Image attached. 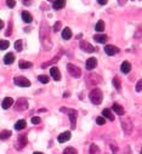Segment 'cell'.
<instances>
[{"instance_id": "43", "label": "cell", "mask_w": 142, "mask_h": 154, "mask_svg": "<svg viewBox=\"0 0 142 154\" xmlns=\"http://www.w3.org/2000/svg\"><path fill=\"white\" fill-rule=\"evenodd\" d=\"M97 2H98V4H101V5H106L108 0H97Z\"/></svg>"}, {"instance_id": "36", "label": "cell", "mask_w": 142, "mask_h": 154, "mask_svg": "<svg viewBox=\"0 0 142 154\" xmlns=\"http://www.w3.org/2000/svg\"><path fill=\"white\" fill-rule=\"evenodd\" d=\"M136 91L137 92H141L142 91V78L136 83Z\"/></svg>"}, {"instance_id": "14", "label": "cell", "mask_w": 142, "mask_h": 154, "mask_svg": "<svg viewBox=\"0 0 142 154\" xmlns=\"http://www.w3.org/2000/svg\"><path fill=\"white\" fill-rule=\"evenodd\" d=\"M70 136H72V135H70V132L69 131H64V132H62L60 136H58V142L60 143H64V142H67V141H69L70 140Z\"/></svg>"}, {"instance_id": "7", "label": "cell", "mask_w": 142, "mask_h": 154, "mask_svg": "<svg viewBox=\"0 0 142 154\" xmlns=\"http://www.w3.org/2000/svg\"><path fill=\"white\" fill-rule=\"evenodd\" d=\"M14 83L16 85L21 86V88H28V86H30V82L27 78H24V76H16V78L14 79Z\"/></svg>"}, {"instance_id": "30", "label": "cell", "mask_w": 142, "mask_h": 154, "mask_svg": "<svg viewBox=\"0 0 142 154\" xmlns=\"http://www.w3.org/2000/svg\"><path fill=\"white\" fill-rule=\"evenodd\" d=\"M63 154H78V152H77V149L73 148V147H68V148H66V149L63 150Z\"/></svg>"}, {"instance_id": "29", "label": "cell", "mask_w": 142, "mask_h": 154, "mask_svg": "<svg viewBox=\"0 0 142 154\" xmlns=\"http://www.w3.org/2000/svg\"><path fill=\"white\" fill-rule=\"evenodd\" d=\"M100 152V148L95 144V143H91L90 144V150H89V153L90 154H96V153H98Z\"/></svg>"}, {"instance_id": "4", "label": "cell", "mask_w": 142, "mask_h": 154, "mask_svg": "<svg viewBox=\"0 0 142 154\" xmlns=\"http://www.w3.org/2000/svg\"><path fill=\"white\" fill-rule=\"evenodd\" d=\"M61 112L68 114L69 120H70V125H72V129H74V128H76V123H77V115H78L77 110H76V109H69V108L62 107V108H61Z\"/></svg>"}, {"instance_id": "38", "label": "cell", "mask_w": 142, "mask_h": 154, "mask_svg": "<svg viewBox=\"0 0 142 154\" xmlns=\"http://www.w3.org/2000/svg\"><path fill=\"white\" fill-rule=\"evenodd\" d=\"M122 154H132V150H131V148H130V146H126L124 149H123V152H122Z\"/></svg>"}, {"instance_id": "24", "label": "cell", "mask_w": 142, "mask_h": 154, "mask_svg": "<svg viewBox=\"0 0 142 154\" xmlns=\"http://www.w3.org/2000/svg\"><path fill=\"white\" fill-rule=\"evenodd\" d=\"M134 38L137 40H141L142 39V24H140L137 28H136V32L134 34Z\"/></svg>"}, {"instance_id": "2", "label": "cell", "mask_w": 142, "mask_h": 154, "mask_svg": "<svg viewBox=\"0 0 142 154\" xmlns=\"http://www.w3.org/2000/svg\"><path fill=\"white\" fill-rule=\"evenodd\" d=\"M120 124H122V128H123L124 134H125L126 136L131 135V132H132V130H134V124H132L131 119L128 118V117H122V118H120Z\"/></svg>"}, {"instance_id": "49", "label": "cell", "mask_w": 142, "mask_h": 154, "mask_svg": "<svg viewBox=\"0 0 142 154\" xmlns=\"http://www.w3.org/2000/svg\"><path fill=\"white\" fill-rule=\"evenodd\" d=\"M140 154H142V149H141V152H140Z\"/></svg>"}, {"instance_id": "23", "label": "cell", "mask_w": 142, "mask_h": 154, "mask_svg": "<svg viewBox=\"0 0 142 154\" xmlns=\"http://www.w3.org/2000/svg\"><path fill=\"white\" fill-rule=\"evenodd\" d=\"M22 20H23V22H26V23H30V22L33 21V17H32V15H30L29 12L24 11V12H22Z\"/></svg>"}, {"instance_id": "28", "label": "cell", "mask_w": 142, "mask_h": 154, "mask_svg": "<svg viewBox=\"0 0 142 154\" xmlns=\"http://www.w3.org/2000/svg\"><path fill=\"white\" fill-rule=\"evenodd\" d=\"M33 64H32V62H28V61H21L20 62V68L21 69H28V68H30Z\"/></svg>"}, {"instance_id": "47", "label": "cell", "mask_w": 142, "mask_h": 154, "mask_svg": "<svg viewBox=\"0 0 142 154\" xmlns=\"http://www.w3.org/2000/svg\"><path fill=\"white\" fill-rule=\"evenodd\" d=\"M63 96H64V97H66V98H67V97H68V96H69V94H68V92H66V94H64V95H63Z\"/></svg>"}, {"instance_id": "3", "label": "cell", "mask_w": 142, "mask_h": 154, "mask_svg": "<svg viewBox=\"0 0 142 154\" xmlns=\"http://www.w3.org/2000/svg\"><path fill=\"white\" fill-rule=\"evenodd\" d=\"M89 98L94 104H101V102L103 101V94L100 89H94L89 94Z\"/></svg>"}, {"instance_id": "19", "label": "cell", "mask_w": 142, "mask_h": 154, "mask_svg": "<svg viewBox=\"0 0 142 154\" xmlns=\"http://www.w3.org/2000/svg\"><path fill=\"white\" fill-rule=\"evenodd\" d=\"M120 70L124 73V74H128L130 70H131V64L128 62V61H124L122 63V67H120Z\"/></svg>"}, {"instance_id": "22", "label": "cell", "mask_w": 142, "mask_h": 154, "mask_svg": "<svg viewBox=\"0 0 142 154\" xmlns=\"http://www.w3.org/2000/svg\"><path fill=\"white\" fill-rule=\"evenodd\" d=\"M12 104H14V100H12L11 97L4 98V101H3V108H4V109H9Z\"/></svg>"}, {"instance_id": "39", "label": "cell", "mask_w": 142, "mask_h": 154, "mask_svg": "<svg viewBox=\"0 0 142 154\" xmlns=\"http://www.w3.org/2000/svg\"><path fill=\"white\" fill-rule=\"evenodd\" d=\"M6 5L12 9V8L16 6V2H15V0H6Z\"/></svg>"}, {"instance_id": "9", "label": "cell", "mask_w": 142, "mask_h": 154, "mask_svg": "<svg viewBox=\"0 0 142 154\" xmlns=\"http://www.w3.org/2000/svg\"><path fill=\"white\" fill-rule=\"evenodd\" d=\"M104 52L107 54L108 56H114L116 54L119 52V49H118L117 46H114V45H106V48H104Z\"/></svg>"}, {"instance_id": "26", "label": "cell", "mask_w": 142, "mask_h": 154, "mask_svg": "<svg viewBox=\"0 0 142 154\" xmlns=\"http://www.w3.org/2000/svg\"><path fill=\"white\" fill-rule=\"evenodd\" d=\"M95 30H96V32H103V30H104V22L100 20V21L96 23V26H95Z\"/></svg>"}, {"instance_id": "5", "label": "cell", "mask_w": 142, "mask_h": 154, "mask_svg": "<svg viewBox=\"0 0 142 154\" xmlns=\"http://www.w3.org/2000/svg\"><path fill=\"white\" fill-rule=\"evenodd\" d=\"M67 70L69 72L70 75L74 76V78H79V76L82 75L80 68L77 67V66H74V64H72V63H68V64H67Z\"/></svg>"}, {"instance_id": "8", "label": "cell", "mask_w": 142, "mask_h": 154, "mask_svg": "<svg viewBox=\"0 0 142 154\" xmlns=\"http://www.w3.org/2000/svg\"><path fill=\"white\" fill-rule=\"evenodd\" d=\"M101 83V76L98 74H90L88 76V84L91 86H96L97 84Z\"/></svg>"}, {"instance_id": "17", "label": "cell", "mask_w": 142, "mask_h": 154, "mask_svg": "<svg viewBox=\"0 0 142 154\" xmlns=\"http://www.w3.org/2000/svg\"><path fill=\"white\" fill-rule=\"evenodd\" d=\"M102 115H103V118H107V119H110L111 122L114 120V115L112 114V112H111L108 108H106V109L102 110Z\"/></svg>"}, {"instance_id": "42", "label": "cell", "mask_w": 142, "mask_h": 154, "mask_svg": "<svg viewBox=\"0 0 142 154\" xmlns=\"http://www.w3.org/2000/svg\"><path fill=\"white\" fill-rule=\"evenodd\" d=\"M111 148H112V152H113V154H117V152H118V147H117V144H114V143H111Z\"/></svg>"}, {"instance_id": "27", "label": "cell", "mask_w": 142, "mask_h": 154, "mask_svg": "<svg viewBox=\"0 0 142 154\" xmlns=\"http://www.w3.org/2000/svg\"><path fill=\"white\" fill-rule=\"evenodd\" d=\"M10 136H11V131H9V130H4L0 132V140H8V138H10Z\"/></svg>"}, {"instance_id": "10", "label": "cell", "mask_w": 142, "mask_h": 154, "mask_svg": "<svg viewBox=\"0 0 142 154\" xmlns=\"http://www.w3.org/2000/svg\"><path fill=\"white\" fill-rule=\"evenodd\" d=\"M27 143H28L27 136H26V135H21V136L18 137V140H17V146H16V148H17V149H22V148H24V147L27 146Z\"/></svg>"}, {"instance_id": "35", "label": "cell", "mask_w": 142, "mask_h": 154, "mask_svg": "<svg viewBox=\"0 0 142 154\" xmlns=\"http://www.w3.org/2000/svg\"><path fill=\"white\" fill-rule=\"evenodd\" d=\"M15 49H16L18 52L22 51V49H23V48H22V40H17V42L15 43Z\"/></svg>"}, {"instance_id": "48", "label": "cell", "mask_w": 142, "mask_h": 154, "mask_svg": "<svg viewBox=\"0 0 142 154\" xmlns=\"http://www.w3.org/2000/svg\"><path fill=\"white\" fill-rule=\"evenodd\" d=\"M34 154H44V153H42V152H34Z\"/></svg>"}, {"instance_id": "21", "label": "cell", "mask_w": 142, "mask_h": 154, "mask_svg": "<svg viewBox=\"0 0 142 154\" xmlns=\"http://www.w3.org/2000/svg\"><path fill=\"white\" fill-rule=\"evenodd\" d=\"M62 38L64 40H68V39H70L72 38V30H70V28H64L63 29V32H62Z\"/></svg>"}, {"instance_id": "45", "label": "cell", "mask_w": 142, "mask_h": 154, "mask_svg": "<svg viewBox=\"0 0 142 154\" xmlns=\"http://www.w3.org/2000/svg\"><path fill=\"white\" fill-rule=\"evenodd\" d=\"M125 3H126V0H119V4H120V5H124Z\"/></svg>"}, {"instance_id": "6", "label": "cell", "mask_w": 142, "mask_h": 154, "mask_svg": "<svg viewBox=\"0 0 142 154\" xmlns=\"http://www.w3.org/2000/svg\"><path fill=\"white\" fill-rule=\"evenodd\" d=\"M27 108H28V101H27V98L20 97V98L17 100L16 104H15V109L18 110V112H23V110H26Z\"/></svg>"}, {"instance_id": "12", "label": "cell", "mask_w": 142, "mask_h": 154, "mask_svg": "<svg viewBox=\"0 0 142 154\" xmlns=\"http://www.w3.org/2000/svg\"><path fill=\"white\" fill-rule=\"evenodd\" d=\"M96 66H97V60H96L95 57H90V58H88V61H86V63H85L86 69L92 70L94 68H96Z\"/></svg>"}, {"instance_id": "41", "label": "cell", "mask_w": 142, "mask_h": 154, "mask_svg": "<svg viewBox=\"0 0 142 154\" xmlns=\"http://www.w3.org/2000/svg\"><path fill=\"white\" fill-rule=\"evenodd\" d=\"M32 123L35 124V125L39 124V123H40V118H39V117H33V118H32Z\"/></svg>"}, {"instance_id": "46", "label": "cell", "mask_w": 142, "mask_h": 154, "mask_svg": "<svg viewBox=\"0 0 142 154\" xmlns=\"http://www.w3.org/2000/svg\"><path fill=\"white\" fill-rule=\"evenodd\" d=\"M3 27H4V22H3L2 20H0V29H2Z\"/></svg>"}, {"instance_id": "40", "label": "cell", "mask_w": 142, "mask_h": 154, "mask_svg": "<svg viewBox=\"0 0 142 154\" xmlns=\"http://www.w3.org/2000/svg\"><path fill=\"white\" fill-rule=\"evenodd\" d=\"M61 26H62L61 22H56L55 26H54V30H55V32H58V30L61 29Z\"/></svg>"}, {"instance_id": "34", "label": "cell", "mask_w": 142, "mask_h": 154, "mask_svg": "<svg viewBox=\"0 0 142 154\" xmlns=\"http://www.w3.org/2000/svg\"><path fill=\"white\" fill-rule=\"evenodd\" d=\"M38 80L40 82V83H43V84H48L49 83V78L46 75H39L38 76Z\"/></svg>"}, {"instance_id": "20", "label": "cell", "mask_w": 142, "mask_h": 154, "mask_svg": "<svg viewBox=\"0 0 142 154\" xmlns=\"http://www.w3.org/2000/svg\"><path fill=\"white\" fill-rule=\"evenodd\" d=\"M112 109H113V110L116 112V114H118V115H124V113H125L124 108H123L120 104H118V103H114L113 107H112Z\"/></svg>"}, {"instance_id": "18", "label": "cell", "mask_w": 142, "mask_h": 154, "mask_svg": "<svg viewBox=\"0 0 142 154\" xmlns=\"http://www.w3.org/2000/svg\"><path fill=\"white\" fill-rule=\"evenodd\" d=\"M14 61H15V55L14 54L9 52V54L5 55V57H4V63L5 64H12Z\"/></svg>"}, {"instance_id": "37", "label": "cell", "mask_w": 142, "mask_h": 154, "mask_svg": "<svg viewBox=\"0 0 142 154\" xmlns=\"http://www.w3.org/2000/svg\"><path fill=\"white\" fill-rule=\"evenodd\" d=\"M96 123L98 125H103V124H106V119L103 117H98V118H96Z\"/></svg>"}, {"instance_id": "16", "label": "cell", "mask_w": 142, "mask_h": 154, "mask_svg": "<svg viewBox=\"0 0 142 154\" xmlns=\"http://www.w3.org/2000/svg\"><path fill=\"white\" fill-rule=\"evenodd\" d=\"M66 5V0H54V4H52V8L55 10H60L62 8H64Z\"/></svg>"}, {"instance_id": "11", "label": "cell", "mask_w": 142, "mask_h": 154, "mask_svg": "<svg viewBox=\"0 0 142 154\" xmlns=\"http://www.w3.org/2000/svg\"><path fill=\"white\" fill-rule=\"evenodd\" d=\"M80 49L83 50V51H85V52H95V48L90 44V43H88V42H82L80 43Z\"/></svg>"}, {"instance_id": "32", "label": "cell", "mask_w": 142, "mask_h": 154, "mask_svg": "<svg viewBox=\"0 0 142 154\" xmlns=\"http://www.w3.org/2000/svg\"><path fill=\"white\" fill-rule=\"evenodd\" d=\"M58 60H60V56H56V57H54L51 61H49V62H46V63H43V66H42V67H43V68H46V67H49L50 64H52V63L57 62Z\"/></svg>"}, {"instance_id": "15", "label": "cell", "mask_w": 142, "mask_h": 154, "mask_svg": "<svg viewBox=\"0 0 142 154\" xmlns=\"http://www.w3.org/2000/svg\"><path fill=\"white\" fill-rule=\"evenodd\" d=\"M94 39H95V42H97L100 44H104L108 40V38H107V35H106V34H96L94 36Z\"/></svg>"}, {"instance_id": "13", "label": "cell", "mask_w": 142, "mask_h": 154, "mask_svg": "<svg viewBox=\"0 0 142 154\" xmlns=\"http://www.w3.org/2000/svg\"><path fill=\"white\" fill-rule=\"evenodd\" d=\"M50 74H51V76H52V78H54L56 82L61 80V72L58 70L57 67H52V68L50 69Z\"/></svg>"}, {"instance_id": "25", "label": "cell", "mask_w": 142, "mask_h": 154, "mask_svg": "<svg viewBox=\"0 0 142 154\" xmlns=\"http://www.w3.org/2000/svg\"><path fill=\"white\" fill-rule=\"evenodd\" d=\"M26 126H27L26 120H18V122L15 124V129H16V130H23Z\"/></svg>"}, {"instance_id": "1", "label": "cell", "mask_w": 142, "mask_h": 154, "mask_svg": "<svg viewBox=\"0 0 142 154\" xmlns=\"http://www.w3.org/2000/svg\"><path fill=\"white\" fill-rule=\"evenodd\" d=\"M39 35H40V43L44 48V50H51L52 48V40H51V33H50V28L48 26L46 22H43L42 26H40V32H39Z\"/></svg>"}, {"instance_id": "31", "label": "cell", "mask_w": 142, "mask_h": 154, "mask_svg": "<svg viewBox=\"0 0 142 154\" xmlns=\"http://www.w3.org/2000/svg\"><path fill=\"white\" fill-rule=\"evenodd\" d=\"M10 43L8 40H0V50H6L9 49Z\"/></svg>"}, {"instance_id": "33", "label": "cell", "mask_w": 142, "mask_h": 154, "mask_svg": "<svg viewBox=\"0 0 142 154\" xmlns=\"http://www.w3.org/2000/svg\"><path fill=\"white\" fill-rule=\"evenodd\" d=\"M113 85H114V88L119 91L120 90V88H122V84H120V80H119V78L118 76H116V78L113 79Z\"/></svg>"}, {"instance_id": "44", "label": "cell", "mask_w": 142, "mask_h": 154, "mask_svg": "<svg viewBox=\"0 0 142 154\" xmlns=\"http://www.w3.org/2000/svg\"><path fill=\"white\" fill-rule=\"evenodd\" d=\"M23 4L24 5H30L32 4V0H23Z\"/></svg>"}]
</instances>
